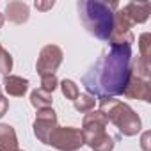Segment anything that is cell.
<instances>
[{
	"mask_svg": "<svg viewBox=\"0 0 151 151\" xmlns=\"http://www.w3.org/2000/svg\"><path fill=\"white\" fill-rule=\"evenodd\" d=\"M132 46H110L82 77V86L96 101L119 96L132 77Z\"/></svg>",
	"mask_w": 151,
	"mask_h": 151,
	"instance_id": "cell-1",
	"label": "cell"
},
{
	"mask_svg": "<svg viewBox=\"0 0 151 151\" xmlns=\"http://www.w3.org/2000/svg\"><path fill=\"white\" fill-rule=\"evenodd\" d=\"M78 16L87 32L101 41H109L112 32L114 14L119 9L117 2H107V0H82L77 4Z\"/></svg>",
	"mask_w": 151,
	"mask_h": 151,
	"instance_id": "cell-2",
	"label": "cell"
},
{
	"mask_svg": "<svg viewBox=\"0 0 151 151\" xmlns=\"http://www.w3.org/2000/svg\"><path fill=\"white\" fill-rule=\"evenodd\" d=\"M100 101V110L107 116L109 123H112L121 135L124 137H133L140 132L142 121L139 114L124 101L116 100V98H103Z\"/></svg>",
	"mask_w": 151,
	"mask_h": 151,
	"instance_id": "cell-3",
	"label": "cell"
},
{
	"mask_svg": "<svg viewBox=\"0 0 151 151\" xmlns=\"http://www.w3.org/2000/svg\"><path fill=\"white\" fill-rule=\"evenodd\" d=\"M84 144L82 130L75 126H57L46 142V146H52L59 151H78Z\"/></svg>",
	"mask_w": 151,
	"mask_h": 151,
	"instance_id": "cell-4",
	"label": "cell"
},
{
	"mask_svg": "<svg viewBox=\"0 0 151 151\" xmlns=\"http://www.w3.org/2000/svg\"><path fill=\"white\" fill-rule=\"evenodd\" d=\"M64 53L60 50V46L57 45H46L41 48L37 62H36V71L39 77H46V75H55V71L59 69V66L62 64Z\"/></svg>",
	"mask_w": 151,
	"mask_h": 151,
	"instance_id": "cell-5",
	"label": "cell"
},
{
	"mask_svg": "<svg viewBox=\"0 0 151 151\" xmlns=\"http://www.w3.org/2000/svg\"><path fill=\"white\" fill-rule=\"evenodd\" d=\"M132 23L126 20V16L117 9L114 14V23H112V32L109 36L110 46H132L135 37L132 34Z\"/></svg>",
	"mask_w": 151,
	"mask_h": 151,
	"instance_id": "cell-6",
	"label": "cell"
},
{
	"mask_svg": "<svg viewBox=\"0 0 151 151\" xmlns=\"http://www.w3.org/2000/svg\"><path fill=\"white\" fill-rule=\"evenodd\" d=\"M59 126L57 123V114L52 107H46V109H39L37 114H36V121L32 124L34 128V135L39 142L46 144L48 142V137L52 135V132Z\"/></svg>",
	"mask_w": 151,
	"mask_h": 151,
	"instance_id": "cell-7",
	"label": "cell"
},
{
	"mask_svg": "<svg viewBox=\"0 0 151 151\" xmlns=\"http://www.w3.org/2000/svg\"><path fill=\"white\" fill-rule=\"evenodd\" d=\"M109 124L107 116L101 110H91L84 116L82 119V135H84V142L87 144L89 140H93L94 137L105 133V128Z\"/></svg>",
	"mask_w": 151,
	"mask_h": 151,
	"instance_id": "cell-8",
	"label": "cell"
},
{
	"mask_svg": "<svg viewBox=\"0 0 151 151\" xmlns=\"http://www.w3.org/2000/svg\"><path fill=\"white\" fill-rule=\"evenodd\" d=\"M123 96L124 98H130V100H140V101H146L149 103L151 101V87H149V82L147 80H142L139 77L132 73V77L123 91Z\"/></svg>",
	"mask_w": 151,
	"mask_h": 151,
	"instance_id": "cell-9",
	"label": "cell"
},
{
	"mask_svg": "<svg viewBox=\"0 0 151 151\" xmlns=\"http://www.w3.org/2000/svg\"><path fill=\"white\" fill-rule=\"evenodd\" d=\"M119 11L126 16V20H128L132 25H137V23L147 22L149 11H151V4H149V2H128V4L123 6Z\"/></svg>",
	"mask_w": 151,
	"mask_h": 151,
	"instance_id": "cell-10",
	"label": "cell"
},
{
	"mask_svg": "<svg viewBox=\"0 0 151 151\" xmlns=\"http://www.w3.org/2000/svg\"><path fill=\"white\" fill-rule=\"evenodd\" d=\"M29 16H30V11H29V6L25 2H20V0H13L6 6V14L4 18H7L9 22L16 23V25H23L25 22H29Z\"/></svg>",
	"mask_w": 151,
	"mask_h": 151,
	"instance_id": "cell-11",
	"label": "cell"
},
{
	"mask_svg": "<svg viewBox=\"0 0 151 151\" xmlns=\"http://www.w3.org/2000/svg\"><path fill=\"white\" fill-rule=\"evenodd\" d=\"M2 86L9 96H16V98H22L29 91V80L23 77H18V75H6Z\"/></svg>",
	"mask_w": 151,
	"mask_h": 151,
	"instance_id": "cell-12",
	"label": "cell"
},
{
	"mask_svg": "<svg viewBox=\"0 0 151 151\" xmlns=\"http://www.w3.org/2000/svg\"><path fill=\"white\" fill-rule=\"evenodd\" d=\"M0 151H18L16 130L11 124H0Z\"/></svg>",
	"mask_w": 151,
	"mask_h": 151,
	"instance_id": "cell-13",
	"label": "cell"
},
{
	"mask_svg": "<svg viewBox=\"0 0 151 151\" xmlns=\"http://www.w3.org/2000/svg\"><path fill=\"white\" fill-rule=\"evenodd\" d=\"M87 146H89L93 151H112L114 146H116V142H114V137L105 132V133L94 137L93 140H89Z\"/></svg>",
	"mask_w": 151,
	"mask_h": 151,
	"instance_id": "cell-14",
	"label": "cell"
},
{
	"mask_svg": "<svg viewBox=\"0 0 151 151\" xmlns=\"http://www.w3.org/2000/svg\"><path fill=\"white\" fill-rule=\"evenodd\" d=\"M52 101H53L52 94L46 93V91H43L41 87H37V89H34V91L30 93V103H32V107H36L37 110H39V109L52 107Z\"/></svg>",
	"mask_w": 151,
	"mask_h": 151,
	"instance_id": "cell-15",
	"label": "cell"
},
{
	"mask_svg": "<svg viewBox=\"0 0 151 151\" xmlns=\"http://www.w3.org/2000/svg\"><path fill=\"white\" fill-rule=\"evenodd\" d=\"M94 105H96V100L91 96V94H78L77 98L73 100V107L77 112H82V114H87L91 110H94Z\"/></svg>",
	"mask_w": 151,
	"mask_h": 151,
	"instance_id": "cell-16",
	"label": "cell"
},
{
	"mask_svg": "<svg viewBox=\"0 0 151 151\" xmlns=\"http://www.w3.org/2000/svg\"><path fill=\"white\" fill-rule=\"evenodd\" d=\"M139 57L151 62V34L144 32L139 37Z\"/></svg>",
	"mask_w": 151,
	"mask_h": 151,
	"instance_id": "cell-17",
	"label": "cell"
},
{
	"mask_svg": "<svg viewBox=\"0 0 151 151\" xmlns=\"http://www.w3.org/2000/svg\"><path fill=\"white\" fill-rule=\"evenodd\" d=\"M59 87H60V91H62V96H64L66 100H71V101L80 94L78 86L75 84L73 80H69V78H64L62 82H59Z\"/></svg>",
	"mask_w": 151,
	"mask_h": 151,
	"instance_id": "cell-18",
	"label": "cell"
},
{
	"mask_svg": "<svg viewBox=\"0 0 151 151\" xmlns=\"http://www.w3.org/2000/svg\"><path fill=\"white\" fill-rule=\"evenodd\" d=\"M11 69H13V57L11 53L2 46L0 48V75H11Z\"/></svg>",
	"mask_w": 151,
	"mask_h": 151,
	"instance_id": "cell-19",
	"label": "cell"
},
{
	"mask_svg": "<svg viewBox=\"0 0 151 151\" xmlns=\"http://www.w3.org/2000/svg\"><path fill=\"white\" fill-rule=\"evenodd\" d=\"M59 87V80L55 75H46V77H41V89L53 94V91Z\"/></svg>",
	"mask_w": 151,
	"mask_h": 151,
	"instance_id": "cell-20",
	"label": "cell"
},
{
	"mask_svg": "<svg viewBox=\"0 0 151 151\" xmlns=\"http://www.w3.org/2000/svg\"><path fill=\"white\" fill-rule=\"evenodd\" d=\"M7 110H9V100L2 94V87H0V119L6 116Z\"/></svg>",
	"mask_w": 151,
	"mask_h": 151,
	"instance_id": "cell-21",
	"label": "cell"
},
{
	"mask_svg": "<svg viewBox=\"0 0 151 151\" xmlns=\"http://www.w3.org/2000/svg\"><path fill=\"white\" fill-rule=\"evenodd\" d=\"M34 6H36V9H39V11H48V9H52L53 6H55V2L53 0H48V2H34Z\"/></svg>",
	"mask_w": 151,
	"mask_h": 151,
	"instance_id": "cell-22",
	"label": "cell"
},
{
	"mask_svg": "<svg viewBox=\"0 0 151 151\" xmlns=\"http://www.w3.org/2000/svg\"><path fill=\"white\" fill-rule=\"evenodd\" d=\"M4 22H6V18H4V14H2V13H0V29L4 27Z\"/></svg>",
	"mask_w": 151,
	"mask_h": 151,
	"instance_id": "cell-23",
	"label": "cell"
},
{
	"mask_svg": "<svg viewBox=\"0 0 151 151\" xmlns=\"http://www.w3.org/2000/svg\"><path fill=\"white\" fill-rule=\"evenodd\" d=\"M18 151H23V149H18Z\"/></svg>",
	"mask_w": 151,
	"mask_h": 151,
	"instance_id": "cell-24",
	"label": "cell"
},
{
	"mask_svg": "<svg viewBox=\"0 0 151 151\" xmlns=\"http://www.w3.org/2000/svg\"><path fill=\"white\" fill-rule=\"evenodd\" d=\"M0 46H2V45H0Z\"/></svg>",
	"mask_w": 151,
	"mask_h": 151,
	"instance_id": "cell-25",
	"label": "cell"
}]
</instances>
